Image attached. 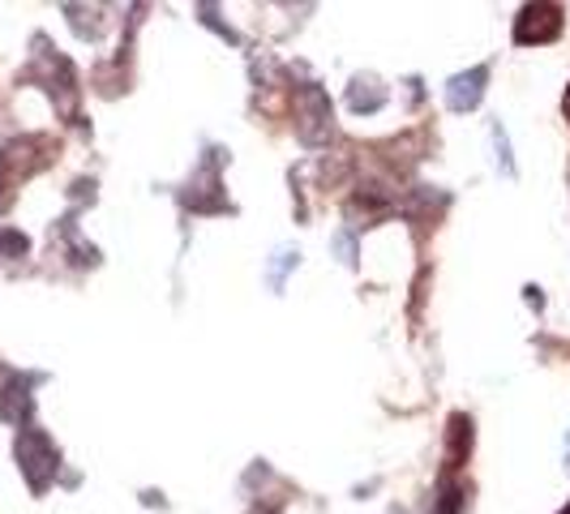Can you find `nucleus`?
Returning <instances> with one entry per match:
<instances>
[{
  "mask_svg": "<svg viewBox=\"0 0 570 514\" xmlns=\"http://www.w3.org/2000/svg\"><path fill=\"white\" fill-rule=\"evenodd\" d=\"M52 150H57V146L48 142V138H22V142H9L0 150V189H4V194H0V210L9 206L18 180H27V176H35L39 168L52 164Z\"/></svg>",
  "mask_w": 570,
  "mask_h": 514,
  "instance_id": "nucleus-1",
  "label": "nucleus"
},
{
  "mask_svg": "<svg viewBox=\"0 0 570 514\" xmlns=\"http://www.w3.org/2000/svg\"><path fill=\"white\" fill-rule=\"evenodd\" d=\"M13 455H18V467H22V476L30 481L35 493H43V488L52 485V476H57V467H60V451L52 446V437H48V433H39V428H22V433H18V446H13Z\"/></svg>",
  "mask_w": 570,
  "mask_h": 514,
  "instance_id": "nucleus-2",
  "label": "nucleus"
},
{
  "mask_svg": "<svg viewBox=\"0 0 570 514\" xmlns=\"http://www.w3.org/2000/svg\"><path fill=\"white\" fill-rule=\"evenodd\" d=\"M296 134L305 146H322L331 142L335 134V112H331V99L326 90L314 82L296 86Z\"/></svg>",
  "mask_w": 570,
  "mask_h": 514,
  "instance_id": "nucleus-3",
  "label": "nucleus"
},
{
  "mask_svg": "<svg viewBox=\"0 0 570 514\" xmlns=\"http://www.w3.org/2000/svg\"><path fill=\"white\" fill-rule=\"evenodd\" d=\"M567 27L562 18V4H528L519 18H514V43L532 48V43H553Z\"/></svg>",
  "mask_w": 570,
  "mask_h": 514,
  "instance_id": "nucleus-4",
  "label": "nucleus"
},
{
  "mask_svg": "<svg viewBox=\"0 0 570 514\" xmlns=\"http://www.w3.org/2000/svg\"><path fill=\"white\" fill-rule=\"evenodd\" d=\"M485 82H489V65H476L468 73H455L446 82V108L451 112H472L481 99H485Z\"/></svg>",
  "mask_w": 570,
  "mask_h": 514,
  "instance_id": "nucleus-5",
  "label": "nucleus"
},
{
  "mask_svg": "<svg viewBox=\"0 0 570 514\" xmlns=\"http://www.w3.org/2000/svg\"><path fill=\"white\" fill-rule=\"evenodd\" d=\"M468 451H472V421L463 412H455L451 416V442H446V472H455L459 463L468 458Z\"/></svg>",
  "mask_w": 570,
  "mask_h": 514,
  "instance_id": "nucleus-6",
  "label": "nucleus"
},
{
  "mask_svg": "<svg viewBox=\"0 0 570 514\" xmlns=\"http://www.w3.org/2000/svg\"><path fill=\"white\" fill-rule=\"evenodd\" d=\"M347 103H352V112H377L386 103V86L377 78H356L347 90Z\"/></svg>",
  "mask_w": 570,
  "mask_h": 514,
  "instance_id": "nucleus-7",
  "label": "nucleus"
},
{
  "mask_svg": "<svg viewBox=\"0 0 570 514\" xmlns=\"http://www.w3.org/2000/svg\"><path fill=\"white\" fill-rule=\"evenodd\" d=\"M463 488L451 481V476H442V485H438V502H433V514H459L463 511Z\"/></svg>",
  "mask_w": 570,
  "mask_h": 514,
  "instance_id": "nucleus-8",
  "label": "nucleus"
},
{
  "mask_svg": "<svg viewBox=\"0 0 570 514\" xmlns=\"http://www.w3.org/2000/svg\"><path fill=\"white\" fill-rule=\"evenodd\" d=\"M30 245H27V236L22 231H4L0 228V257H22Z\"/></svg>",
  "mask_w": 570,
  "mask_h": 514,
  "instance_id": "nucleus-9",
  "label": "nucleus"
},
{
  "mask_svg": "<svg viewBox=\"0 0 570 514\" xmlns=\"http://www.w3.org/2000/svg\"><path fill=\"white\" fill-rule=\"evenodd\" d=\"M275 257H279V261L271 266V287H284V270L292 266V261H296V257L287 254V249H284V254H275Z\"/></svg>",
  "mask_w": 570,
  "mask_h": 514,
  "instance_id": "nucleus-10",
  "label": "nucleus"
},
{
  "mask_svg": "<svg viewBox=\"0 0 570 514\" xmlns=\"http://www.w3.org/2000/svg\"><path fill=\"white\" fill-rule=\"evenodd\" d=\"M562 112H567V120H570V86H567V95H562Z\"/></svg>",
  "mask_w": 570,
  "mask_h": 514,
  "instance_id": "nucleus-11",
  "label": "nucleus"
},
{
  "mask_svg": "<svg viewBox=\"0 0 570 514\" xmlns=\"http://www.w3.org/2000/svg\"><path fill=\"white\" fill-rule=\"evenodd\" d=\"M567 467H570V442H567Z\"/></svg>",
  "mask_w": 570,
  "mask_h": 514,
  "instance_id": "nucleus-12",
  "label": "nucleus"
},
{
  "mask_svg": "<svg viewBox=\"0 0 570 514\" xmlns=\"http://www.w3.org/2000/svg\"><path fill=\"white\" fill-rule=\"evenodd\" d=\"M558 514H570V506H562V511H558Z\"/></svg>",
  "mask_w": 570,
  "mask_h": 514,
  "instance_id": "nucleus-13",
  "label": "nucleus"
},
{
  "mask_svg": "<svg viewBox=\"0 0 570 514\" xmlns=\"http://www.w3.org/2000/svg\"><path fill=\"white\" fill-rule=\"evenodd\" d=\"M391 514H407V511H391Z\"/></svg>",
  "mask_w": 570,
  "mask_h": 514,
  "instance_id": "nucleus-14",
  "label": "nucleus"
}]
</instances>
